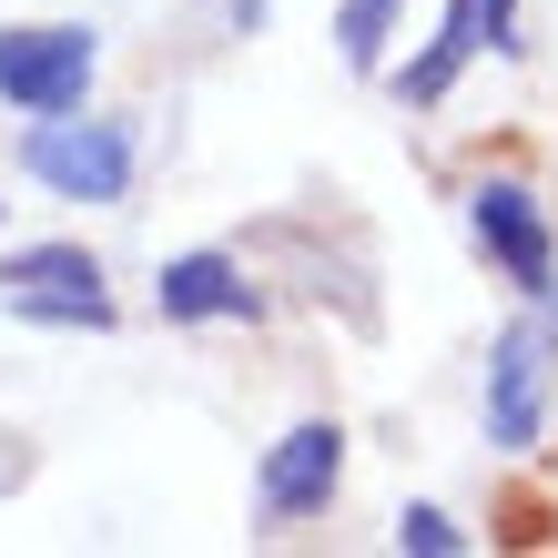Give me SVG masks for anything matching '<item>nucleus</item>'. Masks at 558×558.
Listing matches in <instances>:
<instances>
[{"label": "nucleus", "mask_w": 558, "mask_h": 558, "mask_svg": "<svg viewBox=\"0 0 558 558\" xmlns=\"http://www.w3.org/2000/svg\"><path fill=\"white\" fill-rule=\"evenodd\" d=\"M133 122H82V112H31V133H21V173L61 193V204H122L133 193Z\"/></svg>", "instance_id": "nucleus-1"}, {"label": "nucleus", "mask_w": 558, "mask_h": 558, "mask_svg": "<svg viewBox=\"0 0 558 558\" xmlns=\"http://www.w3.org/2000/svg\"><path fill=\"white\" fill-rule=\"evenodd\" d=\"M0 305L31 315V325H92L102 336L112 284H102V265L82 244H21V254H0Z\"/></svg>", "instance_id": "nucleus-2"}, {"label": "nucleus", "mask_w": 558, "mask_h": 558, "mask_svg": "<svg viewBox=\"0 0 558 558\" xmlns=\"http://www.w3.org/2000/svg\"><path fill=\"white\" fill-rule=\"evenodd\" d=\"M92 61H102V31H82V21L0 31V102H21V112H82Z\"/></svg>", "instance_id": "nucleus-3"}, {"label": "nucleus", "mask_w": 558, "mask_h": 558, "mask_svg": "<svg viewBox=\"0 0 558 558\" xmlns=\"http://www.w3.org/2000/svg\"><path fill=\"white\" fill-rule=\"evenodd\" d=\"M468 223H477V254H487V265H498L518 294H538V305L558 294V234H548V204H538L518 173L477 183V193H468Z\"/></svg>", "instance_id": "nucleus-4"}, {"label": "nucleus", "mask_w": 558, "mask_h": 558, "mask_svg": "<svg viewBox=\"0 0 558 558\" xmlns=\"http://www.w3.org/2000/svg\"><path fill=\"white\" fill-rule=\"evenodd\" d=\"M548 355H558V294H548L538 325H508V336H498V366H487V437H498V447H538Z\"/></svg>", "instance_id": "nucleus-5"}, {"label": "nucleus", "mask_w": 558, "mask_h": 558, "mask_svg": "<svg viewBox=\"0 0 558 558\" xmlns=\"http://www.w3.org/2000/svg\"><path fill=\"white\" fill-rule=\"evenodd\" d=\"M345 477V426L336 416H305L265 447V518H315Z\"/></svg>", "instance_id": "nucleus-6"}, {"label": "nucleus", "mask_w": 558, "mask_h": 558, "mask_svg": "<svg viewBox=\"0 0 558 558\" xmlns=\"http://www.w3.org/2000/svg\"><path fill=\"white\" fill-rule=\"evenodd\" d=\"M153 305H162V325H244L254 284H244L234 254H173V265L153 275Z\"/></svg>", "instance_id": "nucleus-7"}, {"label": "nucleus", "mask_w": 558, "mask_h": 558, "mask_svg": "<svg viewBox=\"0 0 558 558\" xmlns=\"http://www.w3.org/2000/svg\"><path fill=\"white\" fill-rule=\"evenodd\" d=\"M508 41V0H447V21H437V41H426V61H407V102H447V82L468 72L477 51H498Z\"/></svg>", "instance_id": "nucleus-8"}, {"label": "nucleus", "mask_w": 558, "mask_h": 558, "mask_svg": "<svg viewBox=\"0 0 558 558\" xmlns=\"http://www.w3.org/2000/svg\"><path fill=\"white\" fill-rule=\"evenodd\" d=\"M386 21H397V0H345L336 41H345V61H355V72H376V61H386Z\"/></svg>", "instance_id": "nucleus-9"}, {"label": "nucleus", "mask_w": 558, "mask_h": 558, "mask_svg": "<svg viewBox=\"0 0 558 558\" xmlns=\"http://www.w3.org/2000/svg\"><path fill=\"white\" fill-rule=\"evenodd\" d=\"M397 538H407V548H426V558H457V548H468L447 508H407V518H397Z\"/></svg>", "instance_id": "nucleus-10"}]
</instances>
